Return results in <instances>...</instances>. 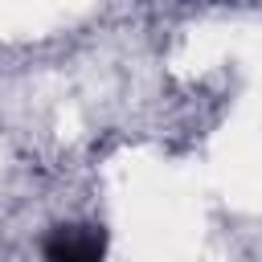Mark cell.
I'll return each instance as SVG.
<instances>
[{"instance_id":"obj_1","label":"cell","mask_w":262,"mask_h":262,"mask_svg":"<svg viewBox=\"0 0 262 262\" xmlns=\"http://www.w3.org/2000/svg\"><path fill=\"white\" fill-rule=\"evenodd\" d=\"M106 254V233L94 225H61L45 242L49 262H102Z\"/></svg>"}]
</instances>
